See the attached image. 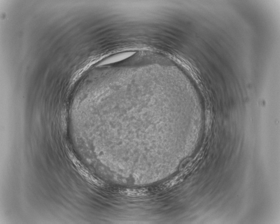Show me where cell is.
<instances>
[{
    "label": "cell",
    "mask_w": 280,
    "mask_h": 224,
    "mask_svg": "<svg viewBox=\"0 0 280 224\" xmlns=\"http://www.w3.org/2000/svg\"><path fill=\"white\" fill-rule=\"evenodd\" d=\"M124 193L129 196H142L145 195V191L143 190H127L124 191Z\"/></svg>",
    "instance_id": "1"
}]
</instances>
